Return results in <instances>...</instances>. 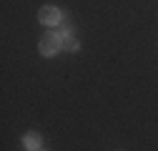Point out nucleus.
<instances>
[{
  "instance_id": "1",
  "label": "nucleus",
  "mask_w": 158,
  "mask_h": 151,
  "mask_svg": "<svg viewBox=\"0 0 158 151\" xmlns=\"http://www.w3.org/2000/svg\"><path fill=\"white\" fill-rule=\"evenodd\" d=\"M38 50H40V55H45V58H53L55 53L63 50V35L60 33H45L40 38V43H38Z\"/></svg>"
},
{
  "instance_id": "2",
  "label": "nucleus",
  "mask_w": 158,
  "mask_h": 151,
  "mask_svg": "<svg viewBox=\"0 0 158 151\" xmlns=\"http://www.w3.org/2000/svg\"><path fill=\"white\" fill-rule=\"evenodd\" d=\"M38 20H40L43 25L55 28V25H60V23H63V13L58 10L55 5H45V8H40V13H38Z\"/></svg>"
},
{
  "instance_id": "3",
  "label": "nucleus",
  "mask_w": 158,
  "mask_h": 151,
  "mask_svg": "<svg viewBox=\"0 0 158 151\" xmlns=\"http://www.w3.org/2000/svg\"><path fill=\"white\" fill-rule=\"evenodd\" d=\"M23 146L28 151H40V134H38V131H28L23 136Z\"/></svg>"
},
{
  "instance_id": "4",
  "label": "nucleus",
  "mask_w": 158,
  "mask_h": 151,
  "mask_svg": "<svg viewBox=\"0 0 158 151\" xmlns=\"http://www.w3.org/2000/svg\"><path fill=\"white\" fill-rule=\"evenodd\" d=\"M63 50H68V53H78V50H81V43H78V38H75V35L63 38Z\"/></svg>"
},
{
  "instance_id": "5",
  "label": "nucleus",
  "mask_w": 158,
  "mask_h": 151,
  "mask_svg": "<svg viewBox=\"0 0 158 151\" xmlns=\"http://www.w3.org/2000/svg\"><path fill=\"white\" fill-rule=\"evenodd\" d=\"M58 33H60L63 38H68V35H73V25H70L68 20H63V23H60V30H58Z\"/></svg>"
},
{
  "instance_id": "6",
  "label": "nucleus",
  "mask_w": 158,
  "mask_h": 151,
  "mask_svg": "<svg viewBox=\"0 0 158 151\" xmlns=\"http://www.w3.org/2000/svg\"><path fill=\"white\" fill-rule=\"evenodd\" d=\"M40 151H43V149H40Z\"/></svg>"
}]
</instances>
